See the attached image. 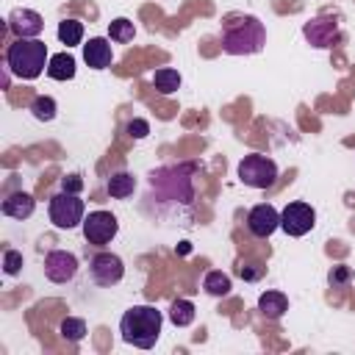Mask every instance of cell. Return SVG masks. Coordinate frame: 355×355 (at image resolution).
<instances>
[{
  "label": "cell",
  "instance_id": "obj_1",
  "mask_svg": "<svg viewBox=\"0 0 355 355\" xmlns=\"http://www.w3.org/2000/svg\"><path fill=\"white\" fill-rule=\"evenodd\" d=\"M191 172H194V166H164V169H155L150 175L147 200L155 202L158 214H169L166 211L169 205L178 208V214H180V205L191 208V200H194Z\"/></svg>",
  "mask_w": 355,
  "mask_h": 355
},
{
  "label": "cell",
  "instance_id": "obj_2",
  "mask_svg": "<svg viewBox=\"0 0 355 355\" xmlns=\"http://www.w3.org/2000/svg\"><path fill=\"white\" fill-rule=\"evenodd\" d=\"M266 44V28L252 14H230L222 22V50L230 55H252Z\"/></svg>",
  "mask_w": 355,
  "mask_h": 355
},
{
  "label": "cell",
  "instance_id": "obj_3",
  "mask_svg": "<svg viewBox=\"0 0 355 355\" xmlns=\"http://www.w3.org/2000/svg\"><path fill=\"white\" fill-rule=\"evenodd\" d=\"M161 327H164V316L153 305H133L119 319L122 341L125 344H133L139 349L155 347V341L161 338Z\"/></svg>",
  "mask_w": 355,
  "mask_h": 355
},
{
  "label": "cell",
  "instance_id": "obj_4",
  "mask_svg": "<svg viewBox=\"0 0 355 355\" xmlns=\"http://www.w3.org/2000/svg\"><path fill=\"white\" fill-rule=\"evenodd\" d=\"M47 64H50V55H47V44L42 39H17L6 50L8 72H14L22 80L39 78L47 69Z\"/></svg>",
  "mask_w": 355,
  "mask_h": 355
},
{
  "label": "cell",
  "instance_id": "obj_5",
  "mask_svg": "<svg viewBox=\"0 0 355 355\" xmlns=\"http://www.w3.org/2000/svg\"><path fill=\"white\" fill-rule=\"evenodd\" d=\"M47 216H50V222H53L58 230H72V227L83 225L86 205H83V200H80L78 194L61 189L58 194L50 197V202H47Z\"/></svg>",
  "mask_w": 355,
  "mask_h": 355
},
{
  "label": "cell",
  "instance_id": "obj_6",
  "mask_svg": "<svg viewBox=\"0 0 355 355\" xmlns=\"http://www.w3.org/2000/svg\"><path fill=\"white\" fill-rule=\"evenodd\" d=\"M277 175H280V169L269 155L250 153L239 161V180L250 189H269V186H275Z\"/></svg>",
  "mask_w": 355,
  "mask_h": 355
},
{
  "label": "cell",
  "instance_id": "obj_7",
  "mask_svg": "<svg viewBox=\"0 0 355 355\" xmlns=\"http://www.w3.org/2000/svg\"><path fill=\"white\" fill-rule=\"evenodd\" d=\"M83 239L92 244V247H105L116 233H119V222L111 211H92L83 216Z\"/></svg>",
  "mask_w": 355,
  "mask_h": 355
},
{
  "label": "cell",
  "instance_id": "obj_8",
  "mask_svg": "<svg viewBox=\"0 0 355 355\" xmlns=\"http://www.w3.org/2000/svg\"><path fill=\"white\" fill-rule=\"evenodd\" d=\"M89 277L97 286L111 288L125 277V263H122V258L116 252H94L89 258Z\"/></svg>",
  "mask_w": 355,
  "mask_h": 355
},
{
  "label": "cell",
  "instance_id": "obj_9",
  "mask_svg": "<svg viewBox=\"0 0 355 355\" xmlns=\"http://www.w3.org/2000/svg\"><path fill=\"white\" fill-rule=\"evenodd\" d=\"M80 263H78V255L75 252H67V250H50L44 255V277L50 283H72L75 275H78Z\"/></svg>",
  "mask_w": 355,
  "mask_h": 355
},
{
  "label": "cell",
  "instance_id": "obj_10",
  "mask_svg": "<svg viewBox=\"0 0 355 355\" xmlns=\"http://www.w3.org/2000/svg\"><path fill=\"white\" fill-rule=\"evenodd\" d=\"M313 225H316V211L308 202H288L280 211V227L288 236H305L313 230Z\"/></svg>",
  "mask_w": 355,
  "mask_h": 355
},
{
  "label": "cell",
  "instance_id": "obj_11",
  "mask_svg": "<svg viewBox=\"0 0 355 355\" xmlns=\"http://www.w3.org/2000/svg\"><path fill=\"white\" fill-rule=\"evenodd\" d=\"M280 227V211L272 202H258L247 214V230L255 239H269Z\"/></svg>",
  "mask_w": 355,
  "mask_h": 355
},
{
  "label": "cell",
  "instance_id": "obj_12",
  "mask_svg": "<svg viewBox=\"0 0 355 355\" xmlns=\"http://www.w3.org/2000/svg\"><path fill=\"white\" fill-rule=\"evenodd\" d=\"M302 33H305V39H308L313 47H319V50L333 47V44L338 42V19L330 17V14H322V17L311 19V22H305Z\"/></svg>",
  "mask_w": 355,
  "mask_h": 355
},
{
  "label": "cell",
  "instance_id": "obj_13",
  "mask_svg": "<svg viewBox=\"0 0 355 355\" xmlns=\"http://www.w3.org/2000/svg\"><path fill=\"white\" fill-rule=\"evenodd\" d=\"M6 22L17 39H39V33L44 31V19L33 8H14Z\"/></svg>",
  "mask_w": 355,
  "mask_h": 355
},
{
  "label": "cell",
  "instance_id": "obj_14",
  "mask_svg": "<svg viewBox=\"0 0 355 355\" xmlns=\"http://www.w3.org/2000/svg\"><path fill=\"white\" fill-rule=\"evenodd\" d=\"M83 61H86V67H92V69H105V67H111V61H114L111 42L103 39V36L89 39V42L83 44Z\"/></svg>",
  "mask_w": 355,
  "mask_h": 355
},
{
  "label": "cell",
  "instance_id": "obj_15",
  "mask_svg": "<svg viewBox=\"0 0 355 355\" xmlns=\"http://www.w3.org/2000/svg\"><path fill=\"white\" fill-rule=\"evenodd\" d=\"M33 211H36V200L28 191H14L3 200V214L11 219H28L33 216Z\"/></svg>",
  "mask_w": 355,
  "mask_h": 355
},
{
  "label": "cell",
  "instance_id": "obj_16",
  "mask_svg": "<svg viewBox=\"0 0 355 355\" xmlns=\"http://www.w3.org/2000/svg\"><path fill=\"white\" fill-rule=\"evenodd\" d=\"M258 311L266 319H280L288 311V297L283 291H263L258 297Z\"/></svg>",
  "mask_w": 355,
  "mask_h": 355
},
{
  "label": "cell",
  "instance_id": "obj_17",
  "mask_svg": "<svg viewBox=\"0 0 355 355\" xmlns=\"http://www.w3.org/2000/svg\"><path fill=\"white\" fill-rule=\"evenodd\" d=\"M47 75H50L53 80H72V78H75V58H72L69 53H55V55H50Z\"/></svg>",
  "mask_w": 355,
  "mask_h": 355
},
{
  "label": "cell",
  "instance_id": "obj_18",
  "mask_svg": "<svg viewBox=\"0 0 355 355\" xmlns=\"http://www.w3.org/2000/svg\"><path fill=\"white\" fill-rule=\"evenodd\" d=\"M133 189H136V178H133L130 172H114V175L108 178V183H105V191H108L114 200L130 197Z\"/></svg>",
  "mask_w": 355,
  "mask_h": 355
},
{
  "label": "cell",
  "instance_id": "obj_19",
  "mask_svg": "<svg viewBox=\"0 0 355 355\" xmlns=\"http://www.w3.org/2000/svg\"><path fill=\"white\" fill-rule=\"evenodd\" d=\"M202 288H205V294H211V297H227L230 288H233V283H230V277H227L225 272L214 269V272H208V275L202 277Z\"/></svg>",
  "mask_w": 355,
  "mask_h": 355
},
{
  "label": "cell",
  "instance_id": "obj_20",
  "mask_svg": "<svg viewBox=\"0 0 355 355\" xmlns=\"http://www.w3.org/2000/svg\"><path fill=\"white\" fill-rule=\"evenodd\" d=\"M153 86H155L161 94H175V92L180 89V72L172 69V67L155 69V75H153Z\"/></svg>",
  "mask_w": 355,
  "mask_h": 355
},
{
  "label": "cell",
  "instance_id": "obj_21",
  "mask_svg": "<svg viewBox=\"0 0 355 355\" xmlns=\"http://www.w3.org/2000/svg\"><path fill=\"white\" fill-rule=\"evenodd\" d=\"M169 322L175 327H189L194 322V302L191 300H172V305H169Z\"/></svg>",
  "mask_w": 355,
  "mask_h": 355
},
{
  "label": "cell",
  "instance_id": "obj_22",
  "mask_svg": "<svg viewBox=\"0 0 355 355\" xmlns=\"http://www.w3.org/2000/svg\"><path fill=\"white\" fill-rule=\"evenodd\" d=\"M58 42L67 47H75L83 42V22L78 19H61L58 22Z\"/></svg>",
  "mask_w": 355,
  "mask_h": 355
},
{
  "label": "cell",
  "instance_id": "obj_23",
  "mask_svg": "<svg viewBox=\"0 0 355 355\" xmlns=\"http://www.w3.org/2000/svg\"><path fill=\"white\" fill-rule=\"evenodd\" d=\"M133 36H136V28H133V22H130L128 17H116V19L108 25V39H111V42L125 44V42H133Z\"/></svg>",
  "mask_w": 355,
  "mask_h": 355
},
{
  "label": "cell",
  "instance_id": "obj_24",
  "mask_svg": "<svg viewBox=\"0 0 355 355\" xmlns=\"http://www.w3.org/2000/svg\"><path fill=\"white\" fill-rule=\"evenodd\" d=\"M58 333H61V338H64V341L78 344V341H83V336H86V322H83V319H78V316H67V319L61 322Z\"/></svg>",
  "mask_w": 355,
  "mask_h": 355
},
{
  "label": "cell",
  "instance_id": "obj_25",
  "mask_svg": "<svg viewBox=\"0 0 355 355\" xmlns=\"http://www.w3.org/2000/svg\"><path fill=\"white\" fill-rule=\"evenodd\" d=\"M55 111H58V105H55V100L47 97V94H39V97L31 103V114H33L39 122H50V119H55Z\"/></svg>",
  "mask_w": 355,
  "mask_h": 355
},
{
  "label": "cell",
  "instance_id": "obj_26",
  "mask_svg": "<svg viewBox=\"0 0 355 355\" xmlns=\"http://www.w3.org/2000/svg\"><path fill=\"white\" fill-rule=\"evenodd\" d=\"M3 269H6V275H17V272L22 269V252L6 250V252H3Z\"/></svg>",
  "mask_w": 355,
  "mask_h": 355
},
{
  "label": "cell",
  "instance_id": "obj_27",
  "mask_svg": "<svg viewBox=\"0 0 355 355\" xmlns=\"http://www.w3.org/2000/svg\"><path fill=\"white\" fill-rule=\"evenodd\" d=\"M147 133H150L147 119H130V122H128V136H130V139H144Z\"/></svg>",
  "mask_w": 355,
  "mask_h": 355
},
{
  "label": "cell",
  "instance_id": "obj_28",
  "mask_svg": "<svg viewBox=\"0 0 355 355\" xmlns=\"http://www.w3.org/2000/svg\"><path fill=\"white\" fill-rule=\"evenodd\" d=\"M239 275L244 280H258L263 275V266L261 263H239Z\"/></svg>",
  "mask_w": 355,
  "mask_h": 355
},
{
  "label": "cell",
  "instance_id": "obj_29",
  "mask_svg": "<svg viewBox=\"0 0 355 355\" xmlns=\"http://www.w3.org/2000/svg\"><path fill=\"white\" fill-rule=\"evenodd\" d=\"M61 189H64V191H72V194H80V189H83L80 175H64V178H61Z\"/></svg>",
  "mask_w": 355,
  "mask_h": 355
},
{
  "label": "cell",
  "instance_id": "obj_30",
  "mask_svg": "<svg viewBox=\"0 0 355 355\" xmlns=\"http://www.w3.org/2000/svg\"><path fill=\"white\" fill-rule=\"evenodd\" d=\"M347 280H349V269H347V266H333L330 283H333V286H344Z\"/></svg>",
  "mask_w": 355,
  "mask_h": 355
}]
</instances>
